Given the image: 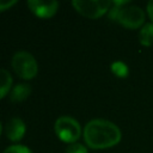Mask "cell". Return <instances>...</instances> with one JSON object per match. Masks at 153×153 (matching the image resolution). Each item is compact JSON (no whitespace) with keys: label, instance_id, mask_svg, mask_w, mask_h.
I'll return each mask as SVG.
<instances>
[{"label":"cell","instance_id":"obj_1","mask_svg":"<svg viewBox=\"0 0 153 153\" xmlns=\"http://www.w3.org/2000/svg\"><path fill=\"white\" fill-rule=\"evenodd\" d=\"M120 128L103 118H94L87 122L84 129V139L91 148H109L121 141Z\"/></svg>","mask_w":153,"mask_h":153},{"label":"cell","instance_id":"obj_2","mask_svg":"<svg viewBox=\"0 0 153 153\" xmlns=\"http://www.w3.org/2000/svg\"><path fill=\"white\" fill-rule=\"evenodd\" d=\"M109 10V18L118 22L127 29H137L145 22V12L141 7L129 5L128 1H114Z\"/></svg>","mask_w":153,"mask_h":153},{"label":"cell","instance_id":"obj_3","mask_svg":"<svg viewBox=\"0 0 153 153\" xmlns=\"http://www.w3.org/2000/svg\"><path fill=\"white\" fill-rule=\"evenodd\" d=\"M12 67L24 79H32L38 72L37 61L29 51H17L12 57Z\"/></svg>","mask_w":153,"mask_h":153},{"label":"cell","instance_id":"obj_4","mask_svg":"<svg viewBox=\"0 0 153 153\" xmlns=\"http://www.w3.org/2000/svg\"><path fill=\"white\" fill-rule=\"evenodd\" d=\"M55 133L65 142H75L81 133L79 122L71 116H61L55 121Z\"/></svg>","mask_w":153,"mask_h":153},{"label":"cell","instance_id":"obj_5","mask_svg":"<svg viewBox=\"0 0 153 153\" xmlns=\"http://www.w3.org/2000/svg\"><path fill=\"white\" fill-rule=\"evenodd\" d=\"M111 1L109 0H73L72 5L74 8L82 16L96 19L103 16L105 12L110 10Z\"/></svg>","mask_w":153,"mask_h":153},{"label":"cell","instance_id":"obj_6","mask_svg":"<svg viewBox=\"0 0 153 153\" xmlns=\"http://www.w3.org/2000/svg\"><path fill=\"white\" fill-rule=\"evenodd\" d=\"M27 6L30 7V10L41 18H49L53 17L59 7V2L57 1H43V0H29L27 1Z\"/></svg>","mask_w":153,"mask_h":153},{"label":"cell","instance_id":"obj_7","mask_svg":"<svg viewBox=\"0 0 153 153\" xmlns=\"http://www.w3.org/2000/svg\"><path fill=\"white\" fill-rule=\"evenodd\" d=\"M25 123L19 117H12L6 124V135L12 141L20 140L25 134Z\"/></svg>","mask_w":153,"mask_h":153},{"label":"cell","instance_id":"obj_8","mask_svg":"<svg viewBox=\"0 0 153 153\" xmlns=\"http://www.w3.org/2000/svg\"><path fill=\"white\" fill-rule=\"evenodd\" d=\"M31 93V87L27 84H17L10 92V99L12 102H22L29 97Z\"/></svg>","mask_w":153,"mask_h":153},{"label":"cell","instance_id":"obj_9","mask_svg":"<svg viewBox=\"0 0 153 153\" xmlns=\"http://www.w3.org/2000/svg\"><path fill=\"white\" fill-rule=\"evenodd\" d=\"M139 41L145 47H151L153 44V23L145 24L139 32Z\"/></svg>","mask_w":153,"mask_h":153},{"label":"cell","instance_id":"obj_10","mask_svg":"<svg viewBox=\"0 0 153 153\" xmlns=\"http://www.w3.org/2000/svg\"><path fill=\"white\" fill-rule=\"evenodd\" d=\"M12 85V76L5 68H0V98L5 97Z\"/></svg>","mask_w":153,"mask_h":153},{"label":"cell","instance_id":"obj_11","mask_svg":"<svg viewBox=\"0 0 153 153\" xmlns=\"http://www.w3.org/2000/svg\"><path fill=\"white\" fill-rule=\"evenodd\" d=\"M111 71H112L114 74H116L120 78H124L128 74V67H127V65L123 63V62H121V61L114 62L111 65Z\"/></svg>","mask_w":153,"mask_h":153},{"label":"cell","instance_id":"obj_12","mask_svg":"<svg viewBox=\"0 0 153 153\" xmlns=\"http://www.w3.org/2000/svg\"><path fill=\"white\" fill-rule=\"evenodd\" d=\"M2 153H32L31 149L24 145H12L7 147Z\"/></svg>","mask_w":153,"mask_h":153},{"label":"cell","instance_id":"obj_13","mask_svg":"<svg viewBox=\"0 0 153 153\" xmlns=\"http://www.w3.org/2000/svg\"><path fill=\"white\" fill-rule=\"evenodd\" d=\"M66 153H87V149L84 145L73 142L66 148Z\"/></svg>","mask_w":153,"mask_h":153},{"label":"cell","instance_id":"obj_14","mask_svg":"<svg viewBox=\"0 0 153 153\" xmlns=\"http://www.w3.org/2000/svg\"><path fill=\"white\" fill-rule=\"evenodd\" d=\"M17 1L16 0H7V1H0V11H4L11 6H13Z\"/></svg>","mask_w":153,"mask_h":153},{"label":"cell","instance_id":"obj_15","mask_svg":"<svg viewBox=\"0 0 153 153\" xmlns=\"http://www.w3.org/2000/svg\"><path fill=\"white\" fill-rule=\"evenodd\" d=\"M147 13H148L149 18H151L152 22H153V1H149V2L147 4Z\"/></svg>","mask_w":153,"mask_h":153},{"label":"cell","instance_id":"obj_16","mask_svg":"<svg viewBox=\"0 0 153 153\" xmlns=\"http://www.w3.org/2000/svg\"><path fill=\"white\" fill-rule=\"evenodd\" d=\"M0 134H1V123H0Z\"/></svg>","mask_w":153,"mask_h":153}]
</instances>
